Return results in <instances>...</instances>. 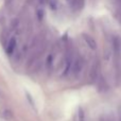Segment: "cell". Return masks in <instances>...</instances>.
Returning <instances> with one entry per match:
<instances>
[{"mask_svg": "<svg viewBox=\"0 0 121 121\" xmlns=\"http://www.w3.org/2000/svg\"><path fill=\"white\" fill-rule=\"evenodd\" d=\"M65 1L67 2L69 8L74 12L81 11L84 8V4H85V0H65Z\"/></svg>", "mask_w": 121, "mask_h": 121, "instance_id": "obj_1", "label": "cell"}, {"mask_svg": "<svg viewBox=\"0 0 121 121\" xmlns=\"http://www.w3.org/2000/svg\"><path fill=\"white\" fill-rule=\"evenodd\" d=\"M16 48H17V38H16V36H12V37L8 40V44H6V48H5L6 54L12 55L13 53L15 52Z\"/></svg>", "mask_w": 121, "mask_h": 121, "instance_id": "obj_2", "label": "cell"}, {"mask_svg": "<svg viewBox=\"0 0 121 121\" xmlns=\"http://www.w3.org/2000/svg\"><path fill=\"white\" fill-rule=\"evenodd\" d=\"M83 38H84V42H85L86 46H87L88 48L90 49V50H92V51L96 50V49H97V44H96V42H95V40L92 39V38L90 37L89 35H86V34H84Z\"/></svg>", "mask_w": 121, "mask_h": 121, "instance_id": "obj_3", "label": "cell"}, {"mask_svg": "<svg viewBox=\"0 0 121 121\" xmlns=\"http://www.w3.org/2000/svg\"><path fill=\"white\" fill-rule=\"evenodd\" d=\"M77 119H78V121H84V114H83V112H82V109H80L79 113H78Z\"/></svg>", "mask_w": 121, "mask_h": 121, "instance_id": "obj_4", "label": "cell"}, {"mask_svg": "<svg viewBox=\"0 0 121 121\" xmlns=\"http://www.w3.org/2000/svg\"><path fill=\"white\" fill-rule=\"evenodd\" d=\"M120 121H121V118H120Z\"/></svg>", "mask_w": 121, "mask_h": 121, "instance_id": "obj_5", "label": "cell"}]
</instances>
